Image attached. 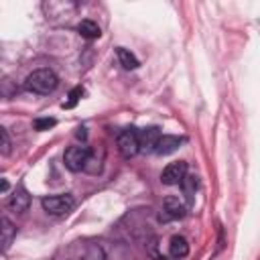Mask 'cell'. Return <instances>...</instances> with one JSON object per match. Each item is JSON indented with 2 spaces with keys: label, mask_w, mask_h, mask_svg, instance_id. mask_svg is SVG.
<instances>
[{
  "label": "cell",
  "mask_w": 260,
  "mask_h": 260,
  "mask_svg": "<svg viewBox=\"0 0 260 260\" xmlns=\"http://www.w3.org/2000/svg\"><path fill=\"white\" fill-rule=\"evenodd\" d=\"M59 85V77L55 75V71L51 69H35L26 79H24V87L32 93H41V95H47V93H53Z\"/></svg>",
  "instance_id": "obj_1"
},
{
  "label": "cell",
  "mask_w": 260,
  "mask_h": 260,
  "mask_svg": "<svg viewBox=\"0 0 260 260\" xmlns=\"http://www.w3.org/2000/svg\"><path fill=\"white\" fill-rule=\"evenodd\" d=\"M43 209L49 213V215H65L73 209L75 205V199L71 193H61V195H49V197H43L41 201Z\"/></svg>",
  "instance_id": "obj_2"
},
{
  "label": "cell",
  "mask_w": 260,
  "mask_h": 260,
  "mask_svg": "<svg viewBox=\"0 0 260 260\" xmlns=\"http://www.w3.org/2000/svg\"><path fill=\"white\" fill-rule=\"evenodd\" d=\"M89 156H91L89 148H87V146L77 144V146H69V148L65 150L63 160H65V167H67L71 173H79V171L87 169Z\"/></svg>",
  "instance_id": "obj_3"
},
{
  "label": "cell",
  "mask_w": 260,
  "mask_h": 260,
  "mask_svg": "<svg viewBox=\"0 0 260 260\" xmlns=\"http://www.w3.org/2000/svg\"><path fill=\"white\" fill-rule=\"evenodd\" d=\"M118 150L124 158H132L134 154L140 152V142H138V130L126 128L118 136Z\"/></svg>",
  "instance_id": "obj_4"
},
{
  "label": "cell",
  "mask_w": 260,
  "mask_h": 260,
  "mask_svg": "<svg viewBox=\"0 0 260 260\" xmlns=\"http://www.w3.org/2000/svg\"><path fill=\"white\" fill-rule=\"evenodd\" d=\"M187 175V162L185 160H175V162H169L162 173H160V181L165 185H181V181L185 179Z\"/></svg>",
  "instance_id": "obj_5"
},
{
  "label": "cell",
  "mask_w": 260,
  "mask_h": 260,
  "mask_svg": "<svg viewBox=\"0 0 260 260\" xmlns=\"http://www.w3.org/2000/svg\"><path fill=\"white\" fill-rule=\"evenodd\" d=\"M160 128L156 126H148V128H142L138 130V142H140V150L142 152H154L156 150V144L160 140Z\"/></svg>",
  "instance_id": "obj_6"
},
{
  "label": "cell",
  "mask_w": 260,
  "mask_h": 260,
  "mask_svg": "<svg viewBox=\"0 0 260 260\" xmlns=\"http://www.w3.org/2000/svg\"><path fill=\"white\" fill-rule=\"evenodd\" d=\"M185 211H187V205L179 197H175V195L165 197V201H162V217L165 219H179L185 215Z\"/></svg>",
  "instance_id": "obj_7"
},
{
  "label": "cell",
  "mask_w": 260,
  "mask_h": 260,
  "mask_svg": "<svg viewBox=\"0 0 260 260\" xmlns=\"http://www.w3.org/2000/svg\"><path fill=\"white\" fill-rule=\"evenodd\" d=\"M28 205H30V195L22 185H18L14 189V193L10 195V199H8V207L16 213H22V211L28 209Z\"/></svg>",
  "instance_id": "obj_8"
},
{
  "label": "cell",
  "mask_w": 260,
  "mask_h": 260,
  "mask_svg": "<svg viewBox=\"0 0 260 260\" xmlns=\"http://www.w3.org/2000/svg\"><path fill=\"white\" fill-rule=\"evenodd\" d=\"M185 142V138L183 136H175V134H162L160 136V140H158V144H156V154H171V152H175L181 144Z\"/></svg>",
  "instance_id": "obj_9"
},
{
  "label": "cell",
  "mask_w": 260,
  "mask_h": 260,
  "mask_svg": "<svg viewBox=\"0 0 260 260\" xmlns=\"http://www.w3.org/2000/svg\"><path fill=\"white\" fill-rule=\"evenodd\" d=\"M169 254L175 258V260H181L189 254V242L183 238V236H173L171 238V244H169Z\"/></svg>",
  "instance_id": "obj_10"
},
{
  "label": "cell",
  "mask_w": 260,
  "mask_h": 260,
  "mask_svg": "<svg viewBox=\"0 0 260 260\" xmlns=\"http://www.w3.org/2000/svg\"><path fill=\"white\" fill-rule=\"evenodd\" d=\"M77 32H79V37H83V39H87V41H93V39H98V37L102 35L100 26H98L93 20H89V18H85V20H81V22L77 24Z\"/></svg>",
  "instance_id": "obj_11"
},
{
  "label": "cell",
  "mask_w": 260,
  "mask_h": 260,
  "mask_svg": "<svg viewBox=\"0 0 260 260\" xmlns=\"http://www.w3.org/2000/svg\"><path fill=\"white\" fill-rule=\"evenodd\" d=\"M77 260H108V258H106V252L100 244H85V248Z\"/></svg>",
  "instance_id": "obj_12"
},
{
  "label": "cell",
  "mask_w": 260,
  "mask_h": 260,
  "mask_svg": "<svg viewBox=\"0 0 260 260\" xmlns=\"http://www.w3.org/2000/svg\"><path fill=\"white\" fill-rule=\"evenodd\" d=\"M116 55H118V61H120V65L124 67V69H138V59L134 57V53H130L128 49H124V47H118L116 49Z\"/></svg>",
  "instance_id": "obj_13"
},
{
  "label": "cell",
  "mask_w": 260,
  "mask_h": 260,
  "mask_svg": "<svg viewBox=\"0 0 260 260\" xmlns=\"http://www.w3.org/2000/svg\"><path fill=\"white\" fill-rule=\"evenodd\" d=\"M0 230H2V250L6 252V250L10 248L14 236H16V228L10 223L8 217H2V228H0Z\"/></svg>",
  "instance_id": "obj_14"
},
{
  "label": "cell",
  "mask_w": 260,
  "mask_h": 260,
  "mask_svg": "<svg viewBox=\"0 0 260 260\" xmlns=\"http://www.w3.org/2000/svg\"><path fill=\"white\" fill-rule=\"evenodd\" d=\"M197 183H199V181H197L195 175H185V179L181 181V187H183V193H185L189 205L193 203V195H195V191H197Z\"/></svg>",
  "instance_id": "obj_15"
},
{
  "label": "cell",
  "mask_w": 260,
  "mask_h": 260,
  "mask_svg": "<svg viewBox=\"0 0 260 260\" xmlns=\"http://www.w3.org/2000/svg\"><path fill=\"white\" fill-rule=\"evenodd\" d=\"M81 95H83V87H73V89L69 91V95H67L69 100H67V102H63L61 106L69 110V108H73V106H75V104L81 100Z\"/></svg>",
  "instance_id": "obj_16"
},
{
  "label": "cell",
  "mask_w": 260,
  "mask_h": 260,
  "mask_svg": "<svg viewBox=\"0 0 260 260\" xmlns=\"http://www.w3.org/2000/svg\"><path fill=\"white\" fill-rule=\"evenodd\" d=\"M55 124H57V120H55V118H37V120L32 122L35 130H39V132H43V130H49V128H53Z\"/></svg>",
  "instance_id": "obj_17"
},
{
  "label": "cell",
  "mask_w": 260,
  "mask_h": 260,
  "mask_svg": "<svg viewBox=\"0 0 260 260\" xmlns=\"http://www.w3.org/2000/svg\"><path fill=\"white\" fill-rule=\"evenodd\" d=\"M0 136H2V154H8V152H10V138H8V130H6V128H0Z\"/></svg>",
  "instance_id": "obj_18"
},
{
  "label": "cell",
  "mask_w": 260,
  "mask_h": 260,
  "mask_svg": "<svg viewBox=\"0 0 260 260\" xmlns=\"http://www.w3.org/2000/svg\"><path fill=\"white\" fill-rule=\"evenodd\" d=\"M77 138H85V128H77Z\"/></svg>",
  "instance_id": "obj_19"
},
{
  "label": "cell",
  "mask_w": 260,
  "mask_h": 260,
  "mask_svg": "<svg viewBox=\"0 0 260 260\" xmlns=\"http://www.w3.org/2000/svg\"><path fill=\"white\" fill-rule=\"evenodd\" d=\"M6 191H8V181L2 179V193H6Z\"/></svg>",
  "instance_id": "obj_20"
}]
</instances>
